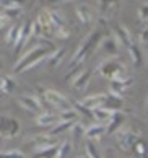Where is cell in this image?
<instances>
[{
	"label": "cell",
	"instance_id": "1",
	"mask_svg": "<svg viewBox=\"0 0 148 158\" xmlns=\"http://www.w3.org/2000/svg\"><path fill=\"white\" fill-rule=\"evenodd\" d=\"M52 44L47 39L39 41L38 44H34L29 51H26L25 54L20 57V60L15 64L13 72L15 73H23L26 70H33L36 69L39 64H43V60H46L51 54Z\"/></svg>",
	"mask_w": 148,
	"mask_h": 158
},
{
	"label": "cell",
	"instance_id": "2",
	"mask_svg": "<svg viewBox=\"0 0 148 158\" xmlns=\"http://www.w3.org/2000/svg\"><path fill=\"white\" fill-rule=\"evenodd\" d=\"M104 28H106V23H104V20L101 18V20H99L98 28H96L94 31H91L90 36H88L83 43L78 46V49L75 51L72 60H70V64H68V69H73V67L81 65V64L85 62L86 57L90 56L94 49H96V46L99 44V41L104 38Z\"/></svg>",
	"mask_w": 148,
	"mask_h": 158
},
{
	"label": "cell",
	"instance_id": "3",
	"mask_svg": "<svg viewBox=\"0 0 148 158\" xmlns=\"http://www.w3.org/2000/svg\"><path fill=\"white\" fill-rule=\"evenodd\" d=\"M99 73L103 75L104 78L108 80H116V78H121L124 73H125V65L122 62L116 60V59H108L99 64Z\"/></svg>",
	"mask_w": 148,
	"mask_h": 158
},
{
	"label": "cell",
	"instance_id": "4",
	"mask_svg": "<svg viewBox=\"0 0 148 158\" xmlns=\"http://www.w3.org/2000/svg\"><path fill=\"white\" fill-rule=\"evenodd\" d=\"M43 91V99L46 104L56 108L57 111H64V109H68L72 108V103L70 99L64 95L60 91H56V90H41Z\"/></svg>",
	"mask_w": 148,
	"mask_h": 158
},
{
	"label": "cell",
	"instance_id": "5",
	"mask_svg": "<svg viewBox=\"0 0 148 158\" xmlns=\"http://www.w3.org/2000/svg\"><path fill=\"white\" fill-rule=\"evenodd\" d=\"M116 140H117V143H119L121 150L129 152V150H132V147L138 142V140H142V135L138 132L130 131V129H119V131L116 132Z\"/></svg>",
	"mask_w": 148,
	"mask_h": 158
},
{
	"label": "cell",
	"instance_id": "6",
	"mask_svg": "<svg viewBox=\"0 0 148 158\" xmlns=\"http://www.w3.org/2000/svg\"><path fill=\"white\" fill-rule=\"evenodd\" d=\"M20 132V122L10 116H0V135L5 139H13Z\"/></svg>",
	"mask_w": 148,
	"mask_h": 158
},
{
	"label": "cell",
	"instance_id": "7",
	"mask_svg": "<svg viewBox=\"0 0 148 158\" xmlns=\"http://www.w3.org/2000/svg\"><path fill=\"white\" fill-rule=\"evenodd\" d=\"M36 23L41 28V33H43V38L49 39V38H54V26L49 20V15H47V10H41L39 15H38V20Z\"/></svg>",
	"mask_w": 148,
	"mask_h": 158
},
{
	"label": "cell",
	"instance_id": "8",
	"mask_svg": "<svg viewBox=\"0 0 148 158\" xmlns=\"http://www.w3.org/2000/svg\"><path fill=\"white\" fill-rule=\"evenodd\" d=\"M34 150H43V148H49V147H54L57 145V139L56 135H51V134H41V135H36L31 140Z\"/></svg>",
	"mask_w": 148,
	"mask_h": 158
},
{
	"label": "cell",
	"instance_id": "9",
	"mask_svg": "<svg viewBox=\"0 0 148 158\" xmlns=\"http://www.w3.org/2000/svg\"><path fill=\"white\" fill-rule=\"evenodd\" d=\"M124 122H125V114H124L122 111H114V113L111 114L109 121H108L106 132H108V134H116L124 126Z\"/></svg>",
	"mask_w": 148,
	"mask_h": 158
},
{
	"label": "cell",
	"instance_id": "10",
	"mask_svg": "<svg viewBox=\"0 0 148 158\" xmlns=\"http://www.w3.org/2000/svg\"><path fill=\"white\" fill-rule=\"evenodd\" d=\"M18 103L20 106H23L26 111H31V113H36L39 114L41 109H43V104H41V99L38 96H20L18 98Z\"/></svg>",
	"mask_w": 148,
	"mask_h": 158
},
{
	"label": "cell",
	"instance_id": "11",
	"mask_svg": "<svg viewBox=\"0 0 148 158\" xmlns=\"http://www.w3.org/2000/svg\"><path fill=\"white\" fill-rule=\"evenodd\" d=\"M90 78H91V70L81 69L80 73L72 80V86H73L76 91H85L88 83H90Z\"/></svg>",
	"mask_w": 148,
	"mask_h": 158
},
{
	"label": "cell",
	"instance_id": "12",
	"mask_svg": "<svg viewBox=\"0 0 148 158\" xmlns=\"http://www.w3.org/2000/svg\"><path fill=\"white\" fill-rule=\"evenodd\" d=\"M114 34H116L114 39L117 41V44L124 46V48H129L130 44H134L132 43V34H130V31L124 25H117L114 28Z\"/></svg>",
	"mask_w": 148,
	"mask_h": 158
},
{
	"label": "cell",
	"instance_id": "13",
	"mask_svg": "<svg viewBox=\"0 0 148 158\" xmlns=\"http://www.w3.org/2000/svg\"><path fill=\"white\" fill-rule=\"evenodd\" d=\"M122 98L121 95H116V93H106L104 96V101L101 104V108H106V109H111V111H121L122 109Z\"/></svg>",
	"mask_w": 148,
	"mask_h": 158
},
{
	"label": "cell",
	"instance_id": "14",
	"mask_svg": "<svg viewBox=\"0 0 148 158\" xmlns=\"http://www.w3.org/2000/svg\"><path fill=\"white\" fill-rule=\"evenodd\" d=\"M104 96L106 93H94V95H88L86 98H83L81 101H78L81 106H85L86 109H94V108H99L104 101Z\"/></svg>",
	"mask_w": 148,
	"mask_h": 158
},
{
	"label": "cell",
	"instance_id": "15",
	"mask_svg": "<svg viewBox=\"0 0 148 158\" xmlns=\"http://www.w3.org/2000/svg\"><path fill=\"white\" fill-rule=\"evenodd\" d=\"M99 46H101V49L111 57H116L117 52H119V44H117V41L111 36H104L99 41Z\"/></svg>",
	"mask_w": 148,
	"mask_h": 158
},
{
	"label": "cell",
	"instance_id": "16",
	"mask_svg": "<svg viewBox=\"0 0 148 158\" xmlns=\"http://www.w3.org/2000/svg\"><path fill=\"white\" fill-rule=\"evenodd\" d=\"M134 83V78L130 77H121V78H116V80H111V91L116 93V95H119V93H124L130 85Z\"/></svg>",
	"mask_w": 148,
	"mask_h": 158
},
{
	"label": "cell",
	"instance_id": "17",
	"mask_svg": "<svg viewBox=\"0 0 148 158\" xmlns=\"http://www.w3.org/2000/svg\"><path fill=\"white\" fill-rule=\"evenodd\" d=\"M64 57H65V49L64 48H59L56 51H52L51 54H49V57H47V67H49L51 70L57 69L62 64Z\"/></svg>",
	"mask_w": 148,
	"mask_h": 158
},
{
	"label": "cell",
	"instance_id": "18",
	"mask_svg": "<svg viewBox=\"0 0 148 158\" xmlns=\"http://www.w3.org/2000/svg\"><path fill=\"white\" fill-rule=\"evenodd\" d=\"M56 122H59V118L56 113H39L38 119H36V124L39 127H52Z\"/></svg>",
	"mask_w": 148,
	"mask_h": 158
},
{
	"label": "cell",
	"instance_id": "19",
	"mask_svg": "<svg viewBox=\"0 0 148 158\" xmlns=\"http://www.w3.org/2000/svg\"><path fill=\"white\" fill-rule=\"evenodd\" d=\"M106 132V126L103 124H91L90 127H86L85 129V132H83V135L88 139V140H96L103 135V134Z\"/></svg>",
	"mask_w": 148,
	"mask_h": 158
},
{
	"label": "cell",
	"instance_id": "20",
	"mask_svg": "<svg viewBox=\"0 0 148 158\" xmlns=\"http://www.w3.org/2000/svg\"><path fill=\"white\" fill-rule=\"evenodd\" d=\"M76 16H78V20L83 25H91L93 23V11L86 5H78L76 7Z\"/></svg>",
	"mask_w": 148,
	"mask_h": 158
},
{
	"label": "cell",
	"instance_id": "21",
	"mask_svg": "<svg viewBox=\"0 0 148 158\" xmlns=\"http://www.w3.org/2000/svg\"><path fill=\"white\" fill-rule=\"evenodd\" d=\"M73 124H75V122H72V121H59V122H56V124L51 127L49 134H51V135H57V134H62L65 131H70Z\"/></svg>",
	"mask_w": 148,
	"mask_h": 158
},
{
	"label": "cell",
	"instance_id": "22",
	"mask_svg": "<svg viewBox=\"0 0 148 158\" xmlns=\"http://www.w3.org/2000/svg\"><path fill=\"white\" fill-rule=\"evenodd\" d=\"M114 113V111H111V109H106V108H94L91 109V114H93V118L94 119H98V121H101V122H108L109 118H111V114Z\"/></svg>",
	"mask_w": 148,
	"mask_h": 158
},
{
	"label": "cell",
	"instance_id": "23",
	"mask_svg": "<svg viewBox=\"0 0 148 158\" xmlns=\"http://www.w3.org/2000/svg\"><path fill=\"white\" fill-rule=\"evenodd\" d=\"M57 118H59V121H72V122H78V113H76L73 108H68V109L59 111Z\"/></svg>",
	"mask_w": 148,
	"mask_h": 158
},
{
	"label": "cell",
	"instance_id": "24",
	"mask_svg": "<svg viewBox=\"0 0 148 158\" xmlns=\"http://www.w3.org/2000/svg\"><path fill=\"white\" fill-rule=\"evenodd\" d=\"M47 15H49V20L52 23V26H54V30L59 26H65V18L60 15V11L57 10H47Z\"/></svg>",
	"mask_w": 148,
	"mask_h": 158
},
{
	"label": "cell",
	"instance_id": "25",
	"mask_svg": "<svg viewBox=\"0 0 148 158\" xmlns=\"http://www.w3.org/2000/svg\"><path fill=\"white\" fill-rule=\"evenodd\" d=\"M20 30H21V25H15L8 30L7 36H5V43H7L8 46H13L16 43V39H18V36H20Z\"/></svg>",
	"mask_w": 148,
	"mask_h": 158
},
{
	"label": "cell",
	"instance_id": "26",
	"mask_svg": "<svg viewBox=\"0 0 148 158\" xmlns=\"http://www.w3.org/2000/svg\"><path fill=\"white\" fill-rule=\"evenodd\" d=\"M127 49H129V52H130V59H132L134 65H140V64L143 62V57H142V52H140V49H138V46H137V44H130Z\"/></svg>",
	"mask_w": 148,
	"mask_h": 158
},
{
	"label": "cell",
	"instance_id": "27",
	"mask_svg": "<svg viewBox=\"0 0 148 158\" xmlns=\"http://www.w3.org/2000/svg\"><path fill=\"white\" fill-rule=\"evenodd\" d=\"M56 153H57V145L34 152V158H56Z\"/></svg>",
	"mask_w": 148,
	"mask_h": 158
},
{
	"label": "cell",
	"instance_id": "28",
	"mask_svg": "<svg viewBox=\"0 0 148 158\" xmlns=\"http://www.w3.org/2000/svg\"><path fill=\"white\" fill-rule=\"evenodd\" d=\"M70 142L68 140H65V142H62L60 145H57V153H56V158H65L68 153H70Z\"/></svg>",
	"mask_w": 148,
	"mask_h": 158
},
{
	"label": "cell",
	"instance_id": "29",
	"mask_svg": "<svg viewBox=\"0 0 148 158\" xmlns=\"http://www.w3.org/2000/svg\"><path fill=\"white\" fill-rule=\"evenodd\" d=\"M15 88V81L10 77H2V85H0V93H10Z\"/></svg>",
	"mask_w": 148,
	"mask_h": 158
},
{
	"label": "cell",
	"instance_id": "30",
	"mask_svg": "<svg viewBox=\"0 0 148 158\" xmlns=\"http://www.w3.org/2000/svg\"><path fill=\"white\" fill-rule=\"evenodd\" d=\"M86 156L88 158H103L101 153H99L98 147L93 143V140H90V142L86 143Z\"/></svg>",
	"mask_w": 148,
	"mask_h": 158
},
{
	"label": "cell",
	"instance_id": "31",
	"mask_svg": "<svg viewBox=\"0 0 148 158\" xmlns=\"http://www.w3.org/2000/svg\"><path fill=\"white\" fill-rule=\"evenodd\" d=\"M132 150H134V153L137 155V158H146V145L142 142V140H138V142L134 145Z\"/></svg>",
	"mask_w": 148,
	"mask_h": 158
},
{
	"label": "cell",
	"instance_id": "32",
	"mask_svg": "<svg viewBox=\"0 0 148 158\" xmlns=\"http://www.w3.org/2000/svg\"><path fill=\"white\" fill-rule=\"evenodd\" d=\"M116 7H117V0H99V8H101L103 13H109Z\"/></svg>",
	"mask_w": 148,
	"mask_h": 158
},
{
	"label": "cell",
	"instance_id": "33",
	"mask_svg": "<svg viewBox=\"0 0 148 158\" xmlns=\"http://www.w3.org/2000/svg\"><path fill=\"white\" fill-rule=\"evenodd\" d=\"M23 11V7H8V8H3V15L8 16V18H18Z\"/></svg>",
	"mask_w": 148,
	"mask_h": 158
},
{
	"label": "cell",
	"instance_id": "34",
	"mask_svg": "<svg viewBox=\"0 0 148 158\" xmlns=\"http://www.w3.org/2000/svg\"><path fill=\"white\" fill-rule=\"evenodd\" d=\"M72 135H73V140H78L81 135H83V132H85V127L80 124V122H75V124L72 126Z\"/></svg>",
	"mask_w": 148,
	"mask_h": 158
},
{
	"label": "cell",
	"instance_id": "35",
	"mask_svg": "<svg viewBox=\"0 0 148 158\" xmlns=\"http://www.w3.org/2000/svg\"><path fill=\"white\" fill-rule=\"evenodd\" d=\"M54 36L57 39H67L70 36V33H68V28L67 26H59L54 30Z\"/></svg>",
	"mask_w": 148,
	"mask_h": 158
},
{
	"label": "cell",
	"instance_id": "36",
	"mask_svg": "<svg viewBox=\"0 0 148 158\" xmlns=\"http://www.w3.org/2000/svg\"><path fill=\"white\" fill-rule=\"evenodd\" d=\"M0 5L3 8H8V7H23L25 5V0H0Z\"/></svg>",
	"mask_w": 148,
	"mask_h": 158
},
{
	"label": "cell",
	"instance_id": "37",
	"mask_svg": "<svg viewBox=\"0 0 148 158\" xmlns=\"http://www.w3.org/2000/svg\"><path fill=\"white\" fill-rule=\"evenodd\" d=\"M0 158H26V156L18 150H10V152H2Z\"/></svg>",
	"mask_w": 148,
	"mask_h": 158
},
{
	"label": "cell",
	"instance_id": "38",
	"mask_svg": "<svg viewBox=\"0 0 148 158\" xmlns=\"http://www.w3.org/2000/svg\"><path fill=\"white\" fill-rule=\"evenodd\" d=\"M146 5H143V7H140L138 8V18H140V21H146Z\"/></svg>",
	"mask_w": 148,
	"mask_h": 158
},
{
	"label": "cell",
	"instance_id": "39",
	"mask_svg": "<svg viewBox=\"0 0 148 158\" xmlns=\"http://www.w3.org/2000/svg\"><path fill=\"white\" fill-rule=\"evenodd\" d=\"M8 23H10V18H8V16H5L3 13L0 15V30H3V28L8 25Z\"/></svg>",
	"mask_w": 148,
	"mask_h": 158
},
{
	"label": "cell",
	"instance_id": "40",
	"mask_svg": "<svg viewBox=\"0 0 148 158\" xmlns=\"http://www.w3.org/2000/svg\"><path fill=\"white\" fill-rule=\"evenodd\" d=\"M138 39H140V43L143 44V46H146V39H148V36H146V30H142V31H140Z\"/></svg>",
	"mask_w": 148,
	"mask_h": 158
},
{
	"label": "cell",
	"instance_id": "41",
	"mask_svg": "<svg viewBox=\"0 0 148 158\" xmlns=\"http://www.w3.org/2000/svg\"><path fill=\"white\" fill-rule=\"evenodd\" d=\"M44 2H64V0H44Z\"/></svg>",
	"mask_w": 148,
	"mask_h": 158
},
{
	"label": "cell",
	"instance_id": "42",
	"mask_svg": "<svg viewBox=\"0 0 148 158\" xmlns=\"http://www.w3.org/2000/svg\"><path fill=\"white\" fill-rule=\"evenodd\" d=\"M78 158H88V156H86V155H83V156H78Z\"/></svg>",
	"mask_w": 148,
	"mask_h": 158
},
{
	"label": "cell",
	"instance_id": "43",
	"mask_svg": "<svg viewBox=\"0 0 148 158\" xmlns=\"http://www.w3.org/2000/svg\"><path fill=\"white\" fill-rule=\"evenodd\" d=\"M0 69H2V64H0Z\"/></svg>",
	"mask_w": 148,
	"mask_h": 158
}]
</instances>
